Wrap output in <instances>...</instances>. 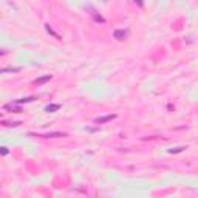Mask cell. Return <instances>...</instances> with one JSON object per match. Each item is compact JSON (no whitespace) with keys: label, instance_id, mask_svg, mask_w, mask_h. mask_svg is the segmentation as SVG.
I'll list each match as a JSON object with an SVG mask.
<instances>
[{"label":"cell","instance_id":"cell-1","mask_svg":"<svg viewBox=\"0 0 198 198\" xmlns=\"http://www.w3.org/2000/svg\"><path fill=\"white\" fill-rule=\"evenodd\" d=\"M5 110H9L12 113H20V112H22V107H20L19 104H16V102H11V104L5 105Z\"/></svg>","mask_w":198,"mask_h":198},{"label":"cell","instance_id":"cell-2","mask_svg":"<svg viewBox=\"0 0 198 198\" xmlns=\"http://www.w3.org/2000/svg\"><path fill=\"white\" fill-rule=\"evenodd\" d=\"M115 118H116V115H107V116H101V118H96V119H94V122H96V124H104V122L112 121V119H115Z\"/></svg>","mask_w":198,"mask_h":198},{"label":"cell","instance_id":"cell-3","mask_svg":"<svg viewBox=\"0 0 198 198\" xmlns=\"http://www.w3.org/2000/svg\"><path fill=\"white\" fill-rule=\"evenodd\" d=\"M50 79H51L50 74H45V76H42V78H39V79L34 81V84H36V85H42V84H45V82H48Z\"/></svg>","mask_w":198,"mask_h":198},{"label":"cell","instance_id":"cell-4","mask_svg":"<svg viewBox=\"0 0 198 198\" xmlns=\"http://www.w3.org/2000/svg\"><path fill=\"white\" fill-rule=\"evenodd\" d=\"M59 108H60V104H50V105H46V107H45V112L54 113V112H57Z\"/></svg>","mask_w":198,"mask_h":198},{"label":"cell","instance_id":"cell-5","mask_svg":"<svg viewBox=\"0 0 198 198\" xmlns=\"http://www.w3.org/2000/svg\"><path fill=\"white\" fill-rule=\"evenodd\" d=\"M125 36H127V31L125 30H116L115 31V37L118 39V40H122Z\"/></svg>","mask_w":198,"mask_h":198},{"label":"cell","instance_id":"cell-6","mask_svg":"<svg viewBox=\"0 0 198 198\" xmlns=\"http://www.w3.org/2000/svg\"><path fill=\"white\" fill-rule=\"evenodd\" d=\"M17 71H20V67H9V68H2L0 74L2 73H17Z\"/></svg>","mask_w":198,"mask_h":198},{"label":"cell","instance_id":"cell-7","mask_svg":"<svg viewBox=\"0 0 198 198\" xmlns=\"http://www.w3.org/2000/svg\"><path fill=\"white\" fill-rule=\"evenodd\" d=\"M34 99H36V98H34V96H28V98H22V99H17L16 101V104H23V102H33Z\"/></svg>","mask_w":198,"mask_h":198},{"label":"cell","instance_id":"cell-8","mask_svg":"<svg viewBox=\"0 0 198 198\" xmlns=\"http://www.w3.org/2000/svg\"><path fill=\"white\" fill-rule=\"evenodd\" d=\"M59 136H65V133H60V132H56V133H48V135H45V138H59Z\"/></svg>","mask_w":198,"mask_h":198},{"label":"cell","instance_id":"cell-9","mask_svg":"<svg viewBox=\"0 0 198 198\" xmlns=\"http://www.w3.org/2000/svg\"><path fill=\"white\" fill-rule=\"evenodd\" d=\"M8 152H9V150L6 147H0V153H2V155H8Z\"/></svg>","mask_w":198,"mask_h":198},{"label":"cell","instance_id":"cell-10","mask_svg":"<svg viewBox=\"0 0 198 198\" xmlns=\"http://www.w3.org/2000/svg\"><path fill=\"white\" fill-rule=\"evenodd\" d=\"M183 149H184V147H178V149H175V150H173V149L169 150V152H170V153H176V152H183Z\"/></svg>","mask_w":198,"mask_h":198},{"label":"cell","instance_id":"cell-11","mask_svg":"<svg viewBox=\"0 0 198 198\" xmlns=\"http://www.w3.org/2000/svg\"><path fill=\"white\" fill-rule=\"evenodd\" d=\"M3 54H6V51L5 50H0V56H3Z\"/></svg>","mask_w":198,"mask_h":198}]
</instances>
